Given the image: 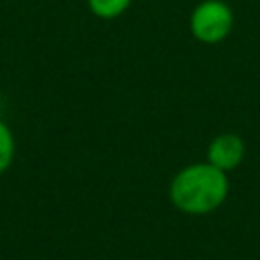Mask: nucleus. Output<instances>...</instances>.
Returning <instances> with one entry per match:
<instances>
[{"label":"nucleus","instance_id":"obj_1","mask_svg":"<svg viewBox=\"0 0 260 260\" xmlns=\"http://www.w3.org/2000/svg\"><path fill=\"white\" fill-rule=\"evenodd\" d=\"M230 195L228 173L207 160L179 169L169 183L171 205L185 215H207L219 209Z\"/></svg>","mask_w":260,"mask_h":260},{"label":"nucleus","instance_id":"obj_2","mask_svg":"<svg viewBox=\"0 0 260 260\" xmlns=\"http://www.w3.org/2000/svg\"><path fill=\"white\" fill-rule=\"evenodd\" d=\"M234 10L225 0H201L189 14V32L201 45H219L234 30Z\"/></svg>","mask_w":260,"mask_h":260},{"label":"nucleus","instance_id":"obj_3","mask_svg":"<svg viewBox=\"0 0 260 260\" xmlns=\"http://www.w3.org/2000/svg\"><path fill=\"white\" fill-rule=\"evenodd\" d=\"M244 158L246 140L238 132H219L209 140L205 148V160L228 175L236 171L244 162Z\"/></svg>","mask_w":260,"mask_h":260},{"label":"nucleus","instance_id":"obj_4","mask_svg":"<svg viewBox=\"0 0 260 260\" xmlns=\"http://www.w3.org/2000/svg\"><path fill=\"white\" fill-rule=\"evenodd\" d=\"M85 2L89 12L100 20H116L132 6V0H85Z\"/></svg>","mask_w":260,"mask_h":260},{"label":"nucleus","instance_id":"obj_5","mask_svg":"<svg viewBox=\"0 0 260 260\" xmlns=\"http://www.w3.org/2000/svg\"><path fill=\"white\" fill-rule=\"evenodd\" d=\"M16 156V138L12 128L0 118V175H4Z\"/></svg>","mask_w":260,"mask_h":260}]
</instances>
